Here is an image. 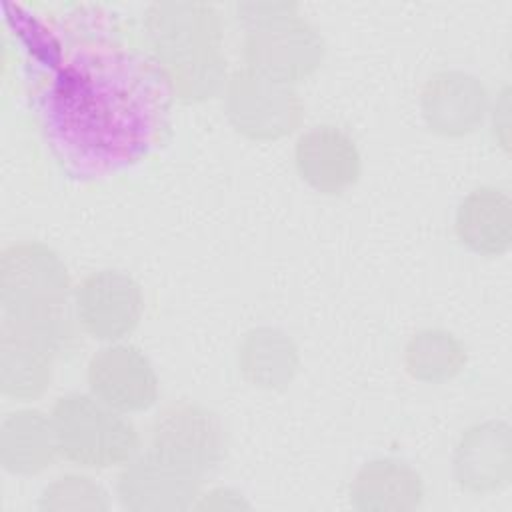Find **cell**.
<instances>
[{"instance_id":"cell-1","label":"cell","mask_w":512,"mask_h":512,"mask_svg":"<svg viewBox=\"0 0 512 512\" xmlns=\"http://www.w3.org/2000/svg\"><path fill=\"white\" fill-rule=\"evenodd\" d=\"M166 90L162 72L122 50L76 54L48 96L54 142L86 168L126 164L150 146Z\"/></svg>"},{"instance_id":"cell-2","label":"cell","mask_w":512,"mask_h":512,"mask_svg":"<svg viewBox=\"0 0 512 512\" xmlns=\"http://www.w3.org/2000/svg\"><path fill=\"white\" fill-rule=\"evenodd\" d=\"M70 272L60 254L44 242L22 240L2 248L0 304L10 320L50 342L58 352L74 342V320L68 308Z\"/></svg>"},{"instance_id":"cell-3","label":"cell","mask_w":512,"mask_h":512,"mask_svg":"<svg viewBox=\"0 0 512 512\" xmlns=\"http://www.w3.org/2000/svg\"><path fill=\"white\" fill-rule=\"evenodd\" d=\"M58 454L80 468L124 466L140 448L136 426L126 414L90 392H68L50 410Z\"/></svg>"},{"instance_id":"cell-4","label":"cell","mask_w":512,"mask_h":512,"mask_svg":"<svg viewBox=\"0 0 512 512\" xmlns=\"http://www.w3.org/2000/svg\"><path fill=\"white\" fill-rule=\"evenodd\" d=\"M222 94L228 122L250 140H280L302 122L304 106L294 86L248 68L234 70Z\"/></svg>"},{"instance_id":"cell-5","label":"cell","mask_w":512,"mask_h":512,"mask_svg":"<svg viewBox=\"0 0 512 512\" xmlns=\"http://www.w3.org/2000/svg\"><path fill=\"white\" fill-rule=\"evenodd\" d=\"M148 448L202 478L224 460L226 430L208 406L176 400L154 416Z\"/></svg>"},{"instance_id":"cell-6","label":"cell","mask_w":512,"mask_h":512,"mask_svg":"<svg viewBox=\"0 0 512 512\" xmlns=\"http://www.w3.org/2000/svg\"><path fill=\"white\" fill-rule=\"evenodd\" d=\"M144 30L160 70L206 58L222 46V18L206 2H154L146 8Z\"/></svg>"},{"instance_id":"cell-7","label":"cell","mask_w":512,"mask_h":512,"mask_svg":"<svg viewBox=\"0 0 512 512\" xmlns=\"http://www.w3.org/2000/svg\"><path fill=\"white\" fill-rule=\"evenodd\" d=\"M324 54L322 34L298 14L250 28L242 46L244 68L288 86L314 74Z\"/></svg>"},{"instance_id":"cell-8","label":"cell","mask_w":512,"mask_h":512,"mask_svg":"<svg viewBox=\"0 0 512 512\" xmlns=\"http://www.w3.org/2000/svg\"><path fill=\"white\" fill-rule=\"evenodd\" d=\"M142 312V288L128 272L96 270L74 288L76 324L94 340L120 342L138 326Z\"/></svg>"},{"instance_id":"cell-9","label":"cell","mask_w":512,"mask_h":512,"mask_svg":"<svg viewBox=\"0 0 512 512\" xmlns=\"http://www.w3.org/2000/svg\"><path fill=\"white\" fill-rule=\"evenodd\" d=\"M200 476L154 450L136 452L120 470L116 498L130 512H180L194 508Z\"/></svg>"},{"instance_id":"cell-10","label":"cell","mask_w":512,"mask_h":512,"mask_svg":"<svg viewBox=\"0 0 512 512\" xmlns=\"http://www.w3.org/2000/svg\"><path fill=\"white\" fill-rule=\"evenodd\" d=\"M86 382L90 394L122 414L148 410L158 400V374L134 344L110 342L96 350L86 366Z\"/></svg>"},{"instance_id":"cell-11","label":"cell","mask_w":512,"mask_h":512,"mask_svg":"<svg viewBox=\"0 0 512 512\" xmlns=\"http://www.w3.org/2000/svg\"><path fill=\"white\" fill-rule=\"evenodd\" d=\"M484 82L466 70H438L420 90V112L426 126L440 136L458 138L474 132L488 112Z\"/></svg>"},{"instance_id":"cell-12","label":"cell","mask_w":512,"mask_h":512,"mask_svg":"<svg viewBox=\"0 0 512 512\" xmlns=\"http://www.w3.org/2000/svg\"><path fill=\"white\" fill-rule=\"evenodd\" d=\"M454 482L472 494H490L512 480V428L504 420H484L466 428L452 452Z\"/></svg>"},{"instance_id":"cell-13","label":"cell","mask_w":512,"mask_h":512,"mask_svg":"<svg viewBox=\"0 0 512 512\" xmlns=\"http://www.w3.org/2000/svg\"><path fill=\"white\" fill-rule=\"evenodd\" d=\"M298 176L320 194H342L362 172V156L354 138L334 126L320 124L304 130L294 144Z\"/></svg>"},{"instance_id":"cell-14","label":"cell","mask_w":512,"mask_h":512,"mask_svg":"<svg viewBox=\"0 0 512 512\" xmlns=\"http://www.w3.org/2000/svg\"><path fill=\"white\" fill-rule=\"evenodd\" d=\"M56 350L32 332L2 320L0 326V390L12 400H36L52 382Z\"/></svg>"},{"instance_id":"cell-15","label":"cell","mask_w":512,"mask_h":512,"mask_svg":"<svg viewBox=\"0 0 512 512\" xmlns=\"http://www.w3.org/2000/svg\"><path fill=\"white\" fill-rule=\"evenodd\" d=\"M348 500L358 512H410L424 500V482L404 460L374 458L354 474Z\"/></svg>"},{"instance_id":"cell-16","label":"cell","mask_w":512,"mask_h":512,"mask_svg":"<svg viewBox=\"0 0 512 512\" xmlns=\"http://www.w3.org/2000/svg\"><path fill=\"white\" fill-rule=\"evenodd\" d=\"M454 232L478 256H502L512 246V200L496 186L468 192L454 214Z\"/></svg>"},{"instance_id":"cell-17","label":"cell","mask_w":512,"mask_h":512,"mask_svg":"<svg viewBox=\"0 0 512 512\" xmlns=\"http://www.w3.org/2000/svg\"><path fill=\"white\" fill-rule=\"evenodd\" d=\"M58 444L50 414L38 408L8 412L0 424V462L10 474L32 476L54 464Z\"/></svg>"},{"instance_id":"cell-18","label":"cell","mask_w":512,"mask_h":512,"mask_svg":"<svg viewBox=\"0 0 512 512\" xmlns=\"http://www.w3.org/2000/svg\"><path fill=\"white\" fill-rule=\"evenodd\" d=\"M300 366L296 342L276 326L248 330L238 346V368L246 382L262 390L286 388Z\"/></svg>"},{"instance_id":"cell-19","label":"cell","mask_w":512,"mask_h":512,"mask_svg":"<svg viewBox=\"0 0 512 512\" xmlns=\"http://www.w3.org/2000/svg\"><path fill=\"white\" fill-rule=\"evenodd\" d=\"M468 362L464 342L444 328H422L404 348V370L424 384H444L456 378Z\"/></svg>"},{"instance_id":"cell-20","label":"cell","mask_w":512,"mask_h":512,"mask_svg":"<svg viewBox=\"0 0 512 512\" xmlns=\"http://www.w3.org/2000/svg\"><path fill=\"white\" fill-rule=\"evenodd\" d=\"M166 88L184 102H202L224 90L228 82L226 58L222 52L160 70Z\"/></svg>"},{"instance_id":"cell-21","label":"cell","mask_w":512,"mask_h":512,"mask_svg":"<svg viewBox=\"0 0 512 512\" xmlns=\"http://www.w3.org/2000/svg\"><path fill=\"white\" fill-rule=\"evenodd\" d=\"M110 508L108 492L86 474H62L44 486L38 498L42 512H104Z\"/></svg>"},{"instance_id":"cell-22","label":"cell","mask_w":512,"mask_h":512,"mask_svg":"<svg viewBox=\"0 0 512 512\" xmlns=\"http://www.w3.org/2000/svg\"><path fill=\"white\" fill-rule=\"evenodd\" d=\"M298 14V4L294 2H246L236 4V20L242 22L248 30L264 26L288 16Z\"/></svg>"},{"instance_id":"cell-23","label":"cell","mask_w":512,"mask_h":512,"mask_svg":"<svg viewBox=\"0 0 512 512\" xmlns=\"http://www.w3.org/2000/svg\"><path fill=\"white\" fill-rule=\"evenodd\" d=\"M250 504L244 502L242 494H238L232 488H212L204 494H198V500L194 502V508H216V510H236V508H248Z\"/></svg>"}]
</instances>
